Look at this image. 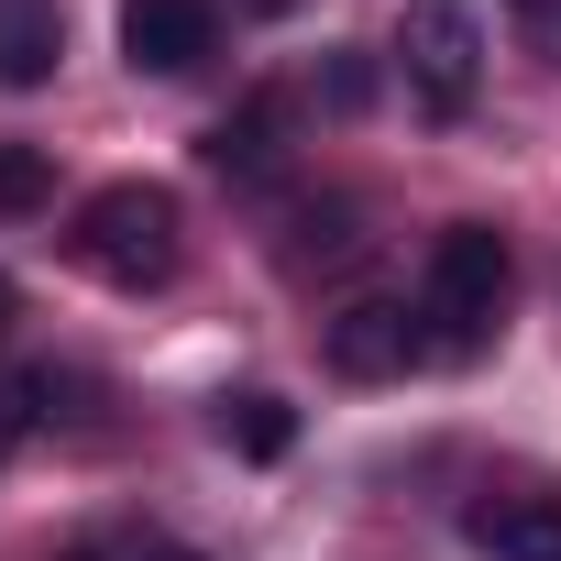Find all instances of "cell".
<instances>
[{"label": "cell", "mask_w": 561, "mask_h": 561, "mask_svg": "<svg viewBox=\"0 0 561 561\" xmlns=\"http://www.w3.org/2000/svg\"><path fill=\"white\" fill-rule=\"evenodd\" d=\"M209 430H220L242 462H287V451H298V408H287V397H264V386L220 397V408H209Z\"/></svg>", "instance_id": "9c48e42d"}, {"label": "cell", "mask_w": 561, "mask_h": 561, "mask_svg": "<svg viewBox=\"0 0 561 561\" xmlns=\"http://www.w3.org/2000/svg\"><path fill=\"white\" fill-rule=\"evenodd\" d=\"M67 56V12L56 0H0V89H45Z\"/></svg>", "instance_id": "ba28073f"}, {"label": "cell", "mask_w": 561, "mask_h": 561, "mask_svg": "<svg viewBox=\"0 0 561 561\" xmlns=\"http://www.w3.org/2000/svg\"><path fill=\"white\" fill-rule=\"evenodd\" d=\"M12 320H23V298H12V275H0V331H12Z\"/></svg>", "instance_id": "e0dca14e"}, {"label": "cell", "mask_w": 561, "mask_h": 561, "mask_svg": "<svg viewBox=\"0 0 561 561\" xmlns=\"http://www.w3.org/2000/svg\"><path fill=\"white\" fill-rule=\"evenodd\" d=\"M320 100H331V111H364V100H375V67H364V56H331Z\"/></svg>", "instance_id": "5bb4252c"}, {"label": "cell", "mask_w": 561, "mask_h": 561, "mask_svg": "<svg viewBox=\"0 0 561 561\" xmlns=\"http://www.w3.org/2000/svg\"><path fill=\"white\" fill-rule=\"evenodd\" d=\"M144 561H209V550H144Z\"/></svg>", "instance_id": "ac0fdd59"}, {"label": "cell", "mask_w": 561, "mask_h": 561, "mask_svg": "<svg viewBox=\"0 0 561 561\" xmlns=\"http://www.w3.org/2000/svg\"><path fill=\"white\" fill-rule=\"evenodd\" d=\"M122 56L144 78H198L220 56V12L209 0H122Z\"/></svg>", "instance_id": "8992f818"}, {"label": "cell", "mask_w": 561, "mask_h": 561, "mask_svg": "<svg viewBox=\"0 0 561 561\" xmlns=\"http://www.w3.org/2000/svg\"><path fill=\"white\" fill-rule=\"evenodd\" d=\"M353 220H364L353 198H298V209H287V231H275V264H287V275H309V264H342V253L364 242Z\"/></svg>", "instance_id": "30bf717a"}, {"label": "cell", "mask_w": 561, "mask_h": 561, "mask_svg": "<svg viewBox=\"0 0 561 561\" xmlns=\"http://www.w3.org/2000/svg\"><path fill=\"white\" fill-rule=\"evenodd\" d=\"M231 12H253V23H287V12H309V0H231Z\"/></svg>", "instance_id": "9a60e30c"}, {"label": "cell", "mask_w": 561, "mask_h": 561, "mask_svg": "<svg viewBox=\"0 0 561 561\" xmlns=\"http://www.w3.org/2000/svg\"><path fill=\"white\" fill-rule=\"evenodd\" d=\"M320 353H331L342 386H397L408 364H430V331H419L408 298H342L331 331H320Z\"/></svg>", "instance_id": "277c9868"}, {"label": "cell", "mask_w": 561, "mask_h": 561, "mask_svg": "<svg viewBox=\"0 0 561 561\" xmlns=\"http://www.w3.org/2000/svg\"><path fill=\"white\" fill-rule=\"evenodd\" d=\"M12 440H23V419H12V397H0V462H12Z\"/></svg>", "instance_id": "2e32d148"}, {"label": "cell", "mask_w": 561, "mask_h": 561, "mask_svg": "<svg viewBox=\"0 0 561 561\" xmlns=\"http://www.w3.org/2000/svg\"><path fill=\"white\" fill-rule=\"evenodd\" d=\"M67 253L100 275V287L144 298V287H165V275H176V253H187V209H176V187H154V176H122V187L78 198V231H67Z\"/></svg>", "instance_id": "6da1fadb"}, {"label": "cell", "mask_w": 561, "mask_h": 561, "mask_svg": "<svg viewBox=\"0 0 561 561\" xmlns=\"http://www.w3.org/2000/svg\"><path fill=\"white\" fill-rule=\"evenodd\" d=\"M45 198H56L45 144H0V220H23V209H45Z\"/></svg>", "instance_id": "7c38bea8"}, {"label": "cell", "mask_w": 561, "mask_h": 561, "mask_svg": "<svg viewBox=\"0 0 561 561\" xmlns=\"http://www.w3.org/2000/svg\"><path fill=\"white\" fill-rule=\"evenodd\" d=\"M506 23H517V45L539 67H561V0H506Z\"/></svg>", "instance_id": "4fadbf2b"}, {"label": "cell", "mask_w": 561, "mask_h": 561, "mask_svg": "<svg viewBox=\"0 0 561 561\" xmlns=\"http://www.w3.org/2000/svg\"><path fill=\"white\" fill-rule=\"evenodd\" d=\"M397 67H408V100H419L430 122H462L473 89H484V23L462 12V0H408Z\"/></svg>", "instance_id": "3957f363"}, {"label": "cell", "mask_w": 561, "mask_h": 561, "mask_svg": "<svg viewBox=\"0 0 561 561\" xmlns=\"http://www.w3.org/2000/svg\"><path fill=\"white\" fill-rule=\"evenodd\" d=\"M56 561H100V550H89V539H78V550H56Z\"/></svg>", "instance_id": "d6986e66"}, {"label": "cell", "mask_w": 561, "mask_h": 561, "mask_svg": "<svg viewBox=\"0 0 561 561\" xmlns=\"http://www.w3.org/2000/svg\"><path fill=\"white\" fill-rule=\"evenodd\" d=\"M506 231H484V220H451L440 242H430V287H419V331H430V353L440 364H473L484 342H495V320H506Z\"/></svg>", "instance_id": "7a4b0ae2"}, {"label": "cell", "mask_w": 561, "mask_h": 561, "mask_svg": "<svg viewBox=\"0 0 561 561\" xmlns=\"http://www.w3.org/2000/svg\"><path fill=\"white\" fill-rule=\"evenodd\" d=\"M287 144H298V100H287V89H253L242 111H220V122L198 133L209 176H231V187H264V176H287Z\"/></svg>", "instance_id": "5b68a950"}, {"label": "cell", "mask_w": 561, "mask_h": 561, "mask_svg": "<svg viewBox=\"0 0 561 561\" xmlns=\"http://www.w3.org/2000/svg\"><path fill=\"white\" fill-rule=\"evenodd\" d=\"M462 528L495 561H561V495H484Z\"/></svg>", "instance_id": "52a82bcc"}, {"label": "cell", "mask_w": 561, "mask_h": 561, "mask_svg": "<svg viewBox=\"0 0 561 561\" xmlns=\"http://www.w3.org/2000/svg\"><path fill=\"white\" fill-rule=\"evenodd\" d=\"M0 397H12L23 430H78V419H89V375H67V364H23Z\"/></svg>", "instance_id": "8fae6325"}]
</instances>
